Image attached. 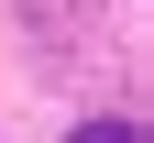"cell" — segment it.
Returning a JSON list of instances; mask_svg holds the SVG:
<instances>
[{
  "label": "cell",
  "mask_w": 154,
  "mask_h": 143,
  "mask_svg": "<svg viewBox=\"0 0 154 143\" xmlns=\"http://www.w3.org/2000/svg\"><path fill=\"white\" fill-rule=\"evenodd\" d=\"M66 143H143L132 121H88V132H66Z\"/></svg>",
  "instance_id": "cell-1"
}]
</instances>
